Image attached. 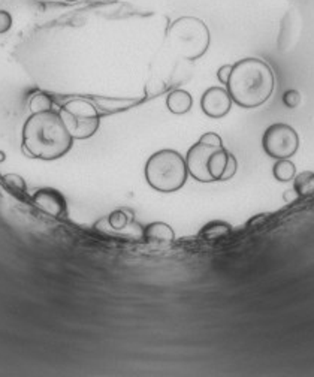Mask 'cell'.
<instances>
[{
	"instance_id": "6da1fadb",
	"label": "cell",
	"mask_w": 314,
	"mask_h": 377,
	"mask_svg": "<svg viewBox=\"0 0 314 377\" xmlns=\"http://www.w3.org/2000/svg\"><path fill=\"white\" fill-rule=\"evenodd\" d=\"M74 138L56 111L32 114L23 126L24 152L41 161H57L71 152Z\"/></svg>"
},
{
	"instance_id": "7a4b0ae2",
	"label": "cell",
	"mask_w": 314,
	"mask_h": 377,
	"mask_svg": "<svg viewBox=\"0 0 314 377\" xmlns=\"http://www.w3.org/2000/svg\"><path fill=\"white\" fill-rule=\"evenodd\" d=\"M274 86L276 79L271 66L261 58L247 57L232 65L226 90L232 102L245 110H253L268 101Z\"/></svg>"
},
{
	"instance_id": "3957f363",
	"label": "cell",
	"mask_w": 314,
	"mask_h": 377,
	"mask_svg": "<svg viewBox=\"0 0 314 377\" xmlns=\"http://www.w3.org/2000/svg\"><path fill=\"white\" fill-rule=\"evenodd\" d=\"M211 33L201 18L184 15L174 19L166 32V45L184 61L195 62L208 51Z\"/></svg>"
},
{
	"instance_id": "277c9868",
	"label": "cell",
	"mask_w": 314,
	"mask_h": 377,
	"mask_svg": "<svg viewBox=\"0 0 314 377\" xmlns=\"http://www.w3.org/2000/svg\"><path fill=\"white\" fill-rule=\"evenodd\" d=\"M144 174L149 186L162 193L180 191L189 177L185 157L171 148L153 153L145 163Z\"/></svg>"
},
{
	"instance_id": "5b68a950",
	"label": "cell",
	"mask_w": 314,
	"mask_h": 377,
	"mask_svg": "<svg viewBox=\"0 0 314 377\" xmlns=\"http://www.w3.org/2000/svg\"><path fill=\"white\" fill-rule=\"evenodd\" d=\"M62 120L74 140H88L101 125V114L97 108L85 99H72L58 110Z\"/></svg>"
},
{
	"instance_id": "8992f818",
	"label": "cell",
	"mask_w": 314,
	"mask_h": 377,
	"mask_svg": "<svg viewBox=\"0 0 314 377\" xmlns=\"http://www.w3.org/2000/svg\"><path fill=\"white\" fill-rule=\"evenodd\" d=\"M263 152L272 159H290L298 152L299 136L295 129L286 123L268 126L262 136Z\"/></svg>"
},
{
	"instance_id": "52a82bcc",
	"label": "cell",
	"mask_w": 314,
	"mask_h": 377,
	"mask_svg": "<svg viewBox=\"0 0 314 377\" xmlns=\"http://www.w3.org/2000/svg\"><path fill=\"white\" fill-rule=\"evenodd\" d=\"M222 147H214L208 145L205 143L198 141L193 144L188 154H185V165H188L189 174L195 178L196 182L199 183H213V178L208 173V162L211 154Z\"/></svg>"
},
{
	"instance_id": "ba28073f",
	"label": "cell",
	"mask_w": 314,
	"mask_h": 377,
	"mask_svg": "<svg viewBox=\"0 0 314 377\" xmlns=\"http://www.w3.org/2000/svg\"><path fill=\"white\" fill-rule=\"evenodd\" d=\"M232 108V99L224 87H210L201 97V110L210 118H223Z\"/></svg>"
},
{
	"instance_id": "9c48e42d",
	"label": "cell",
	"mask_w": 314,
	"mask_h": 377,
	"mask_svg": "<svg viewBox=\"0 0 314 377\" xmlns=\"http://www.w3.org/2000/svg\"><path fill=\"white\" fill-rule=\"evenodd\" d=\"M33 202L39 210L51 217H66L67 204L62 192L53 187H42L33 195Z\"/></svg>"
},
{
	"instance_id": "30bf717a",
	"label": "cell",
	"mask_w": 314,
	"mask_h": 377,
	"mask_svg": "<svg viewBox=\"0 0 314 377\" xmlns=\"http://www.w3.org/2000/svg\"><path fill=\"white\" fill-rule=\"evenodd\" d=\"M142 236L147 243L151 244H171L175 240V232L172 227L165 222H153L147 225L142 231Z\"/></svg>"
},
{
	"instance_id": "8fae6325",
	"label": "cell",
	"mask_w": 314,
	"mask_h": 377,
	"mask_svg": "<svg viewBox=\"0 0 314 377\" xmlns=\"http://www.w3.org/2000/svg\"><path fill=\"white\" fill-rule=\"evenodd\" d=\"M192 95L188 90H183V88H176V90L171 92L168 97H166V108L175 115L188 114L192 110Z\"/></svg>"
},
{
	"instance_id": "7c38bea8",
	"label": "cell",
	"mask_w": 314,
	"mask_h": 377,
	"mask_svg": "<svg viewBox=\"0 0 314 377\" xmlns=\"http://www.w3.org/2000/svg\"><path fill=\"white\" fill-rule=\"evenodd\" d=\"M229 152L226 148L222 147L215 150L208 162V173L210 177L213 178V182H222V178L224 175V171H226V166L229 162Z\"/></svg>"
},
{
	"instance_id": "4fadbf2b",
	"label": "cell",
	"mask_w": 314,
	"mask_h": 377,
	"mask_svg": "<svg viewBox=\"0 0 314 377\" xmlns=\"http://www.w3.org/2000/svg\"><path fill=\"white\" fill-rule=\"evenodd\" d=\"M232 232V226L223 220H213L205 225L199 231V236L205 241H215L220 238H226Z\"/></svg>"
},
{
	"instance_id": "5bb4252c",
	"label": "cell",
	"mask_w": 314,
	"mask_h": 377,
	"mask_svg": "<svg viewBox=\"0 0 314 377\" xmlns=\"http://www.w3.org/2000/svg\"><path fill=\"white\" fill-rule=\"evenodd\" d=\"M293 191L301 198L314 195V173L304 171L293 178Z\"/></svg>"
},
{
	"instance_id": "9a60e30c",
	"label": "cell",
	"mask_w": 314,
	"mask_h": 377,
	"mask_svg": "<svg viewBox=\"0 0 314 377\" xmlns=\"http://www.w3.org/2000/svg\"><path fill=\"white\" fill-rule=\"evenodd\" d=\"M272 174L276 177V180L288 183L292 182L297 175V166L289 159H279L276 165L272 166Z\"/></svg>"
},
{
	"instance_id": "2e32d148",
	"label": "cell",
	"mask_w": 314,
	"mask_h": 377,
	"mask_svg": "<svg viewBox=\"0 0 314 377\" xmlns=\"http://www.w3.org/2000/svg\"><path fill=\"white\" fill-rule=\"evenodd\" d=\"M28 108H31L32 114H39L45 111L53 110V99L47 93L38 92L31 97V102H28Z\"/></svg>"
},
{
	"instance_id": "e0dca14e",
	"label": "cell",
	"mask_w": 314,
	"mask_h": 377,
	"mask_svg": "<svg viewBox=\"0 0 314 377\" xmlns=\"http://www.w3.org/2000/svg\"><path fill=\"white\" fill-rule=\"evenodd\" d=\"M129 216H126L124 210H117L108 216V223H110L113 230H123L129 223Z\"/></svg>"
},
{
	"instance_id": "ac0fdd59",
	"label": "cell",
	"mask_w": 314,
	"mask_h": 377,
	"mask_svg": "<svg viewBox=\"0 0 314 377\" xmlns=\"http://www.w3.org/2000/svg\"><path fill=\"white\" fill-rule=\"evenodd\" d=\"M3 178H5V182L9 184V187H13L14 191H17V192H26L27 191L26 182H24V178L22 175L6 174Z\"/></svg>"
},
{
	"instance_id": "d6986e66",
	"label": "cell",
	"mask_w": 314,
	"mask_h": 377,
	"mask_svg": "<svg viewBox=\"0 0 314 377\" xmlns=\"http://www.w3.org/2000/svg\"><path fill=\"white\" fill-rule=\"evenodd\" d=\"M283 104L286 105L288 108H290V110H292V108H297L301 104V93L298 90H295V88L284 92Z\"/></svg>"
},
{
	"instance_id": "ffe728a7",
	"label": "cell",
	"mask_w": 314,
	"mask_h": 377,
	"mask_svg": "<svg viewBox=\"0 0 314 377\" xmlns=\"http://www.w3.org/2000/svg\"><path fill=\"white\" fill-rule=\"evenodd\" d=\"M237 170H238V161L237 157H235L232 153L229 154V162H228V166H226V171H224V175L222 178V182H228L231 180V178L237 174Z\"/></svg>"
},
{
	"instance_id": "44dd1931",
	"label": "cell",
	"mask_w": 314,
	"mask_h": 377,
	"mask_svg": "<svg viewBox=\"0 0 314 377\" xmlns=\"http://www.w3.org/2000/svg\"><path fill=\"white\" fill-rule=\"evenodd\" d=\"M201 143H205L208 145H214V147H223V140L220 138V135L214 134V132H207L204 134L201 138H199Z\"/></svg>"
},
{
	"instance_id": "7402d4cb",
	"label": "cell",
	"mask_w": 314,
	"mask_h": 377,
	"mask_svg": "<svg viewBox=\"0 0 314 377\" xmlns=\"http://www.w3.org/2000/svg\"><path fill=\"white\" fill-rule=\"evenodd\" d=\"M13 26V17L6 11H0V33H6Z\"/></svg>"
},
{
	"instance_id": "603a6c76",
	"label": "cell",
	"mask_w": 314,
	"mask_h": 377,
	"mask_svg": "<svg viewBox=\"0 0 314 377\" xmlns=\"http://www.w3.org/2000/svg\"><path fill=\"white\" fill-rule=\"evenodd\" d=\"M232 72V65H223L217 71V78L222 84H228L229 75Z\"/></svg>"
},
{
	"instance_id": "cb8c5ba5",
	"label": "cell",
	"mask_w": 314,
	"mask_h": 377,
	"mask_svg": "<svg viewBox=\"0 0 314 377\" xmlns=\"http://www.w3.org/2000/svg\"><path fill=\"white\" fill-rule=\"evenodd\" d=\"M268 216H270V214L263 213V214H258V216L251 217V219H250L249 223H247V227H253V226H261V225H263L265 220L268 219Z\"/></svg>"
},
{
	"instance_id": "d4e9b609",
	"label": "cell",
	"mask_w": 314,
	"mask_h": 377,
	"mask_svg": "<svg viewBox=\"0 0 314 377\" xmlns=\"http://www.w3.org/2000/svg\"><path fill=\"white\" fill-rule=\"evenodd\" d=\"M65 2H76V0H65Z\"/></svg>"
},
{
	"instance_id": "484cf974",
	"label": "cell",
	"mask_w": 314,
	"mask_h": 377,
	"mask_svg": "<svg viewBox=\"0 0 314 377\" xmlns=\"http://www.w3.org/2000/svg\"><path fill=\"white\" fill-rule=\"evenodd\" d=\"M105 2H110V0H105Z\"/></svg>"
}]
</instances>
